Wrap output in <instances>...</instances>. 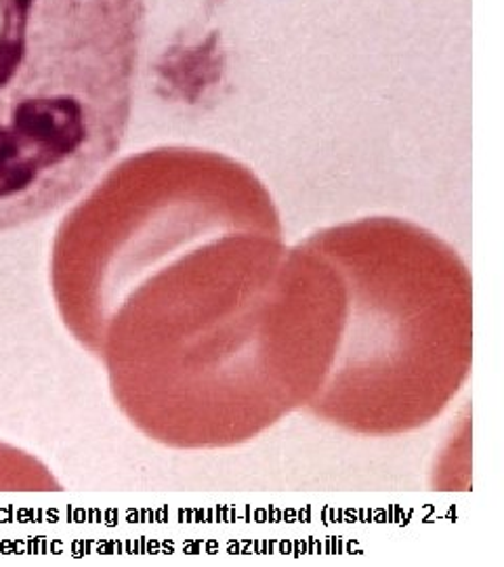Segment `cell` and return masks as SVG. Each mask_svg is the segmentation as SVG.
I'll return each instance as SVG.
<instances>
[{"instance_id": "obj_1", "label": "cell", "mask_w": 504, "mask_h": 567, "mask_svg": "<svg viewBox=\"0 0 504 567\" xmlns=\"http://www.w3.org/2000/svg\"><path fill=\"white\" fill-rule=\"evenodd\" d=\"M61 311L101 334L122 412L166 446L250 440L316 398L344 288L313 246H284L271 194L243 163L168 145L131 156L63 219Z\"/></svg>"}, {"instance_id": "obj_2", "label": "cell", "mask_w": 504, "mask_h": 567, "mask_svg": "<svg viewBox=\"0 0 504 567\" xmlns=\"http://www.w3.org/2000/svg\"><path fill=\"white\" fill-rule=\"evenodd\" d=\"M307 243L344 286L343 330L307 410L362 435L431 423L471 364V278L456 250L393 217L335 225Z\"/></svg>"}, {"instance_id": "obj_3", "label": "cell", "mask_w": 504, "mask_h": 567, "mask_svg": "<svg viewBox=\"0 0 504 567\" xmlns=\"http://www.w3.org/2000/svg\"><path fill=\"white\" fill-rule=\"evenodd\" d=\"M145 0H0V234L72 203L119 154Z\"/></svg>"}, {"instance_id": "obj_4", "label": "cell", "mask_w": 504, "mask_h": 567, "mask_svg": "<svg viewBox=\"0 0 504 567\" xmlns=\"http://www.w3.org/2000/svg\"><path fill=\"white\" fill-rule=\"evenodd\" d=\"M55 486L51 473L18 447L0 444V489H49Z\"/></svg>"}]
</instances>
